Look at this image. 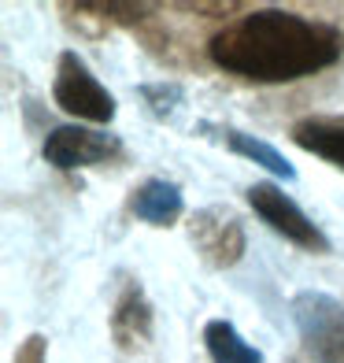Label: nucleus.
I'll return each mask as SVG.
<instances>
[{"label": "nucleus", "mask_w": 344, "mask_h": 363, "mask_svg": "<svg viewBox=\"0 0 344 363\" xmlns=\"http://www.w3.org/2000/svg\"><path fill=\"white\" fill-rule=\"evenodd\" d=\"M207 56L226 74L282 86V82H300L333 67L344 56V34L330 23L297 11L256 8L226 23L207 41Z\"/></svg>", "instance_id": "nucleus-1"}, {"label": "nucleus", "mask_w": 344, "mask_h": 363, "mask_svg": "<svg viewBox=\"0 0 344 363\" xmlns=\"http://www.w3.org/2000/svg\"><path fill=\"white\" fill-rule=\"evenodd\" d=\"M289 311L300 334L297 363H344V304L337 296L304 289L292 296Z\"/></svg>", "instance_id": "nucleus-2"}, {"label": "nucleus", "mask_w": 344, "mask_h": 363, "mask_svg": "<svg viewBox=\"0 0 344 363\" xmlns=\"http://www.w3.org/2000/svg\"><path fill=\"white\" fill-rule=\"evenodd\" d=\"M52 96L56 104L74 115V119H86V123H111L115 119V96L96 82V74L86 67V60L78 52H59L56 63V82H52Z\"/></svg>", "instance_id": "nucleus-3"}, {"label": "nucleus", "mask_w": 344, "mask_h": 363, "mask_svg": "<svg viewBox=\"0 0 344 363\" xmlns=\"http://www.w3.org/2000/svg\"><path fill=\"white\" fill-rule=\"evenodd\" d=\"M189 241L196 256H200L211 271H229L237 267L241 256H244V223L234 208L226 204H211L200 208L196 216L189 219Z\"/></svg>", "instance_id": "nucleus-4"}, {"label": "nucleus", "mask_w": 344, "mask_h": 363, "mask_svg": "<svg viewBox=\"0 0 344 363\" xmlns=\"http://www.w3.org/2000/svg\"><path fill=\"white\" fill-rule=\"evenodd\" d=\"M248 204H252L256 216L270 230H277L285 241L300 245L307 252H330V238H326L322 230L311 223L307 211L292 201L285 189H277L274 182H256V186H248Z\"/></svg>", "instance_id": "nucleus-5"}, {"label": "nucleus", "mask_w": 344, "mask_h": 363, "mask_svg": "<svg viewBox=\"0 0 344 363\" xmlns=\"http://www.w3.org/2000/svg\"><path fill=\"white\" fill-rule=\"evenodd\" d=\"M45 163H52L59 171H78V167H93V163H108L115 156H122V141L104 130H89V126H56L48 130V138L41 145Z\"/></svg>", "instance_id": "nucleus-6"}, {"label": "nucleus", "mask_w": 344, "mask_h": 363, "mask_svg": "<svg viewBox=\"0 0 344 363\" xmlns=\"http://www.w3.org/2000/svg\"><path fill=\"white\" fill-rule=\"evenodd\" d=\"M108 326H111V337H115V345H119L122 352H137V349H144V345L152 341L156 311H152V301H149V293H144L141 282L130 278V282L119 289Z\"/></svg>", "instance_id": "nucleus-7"}, {"label": "nucleus", "mask_w": 344, "mask_h": 363, "mask_svg": "<svg viewBox=\"0 0 344 363\" xmlns=\"http://www.w3.org/2000/svg\"><path fill=\"white\" fill-rule=\"evenodd\" d=\"M130 216L149 223V226H174L185 211V196H182V186L178 182H167V178H149L141 186L130 189Z\"/></svg>", "instance_id": "nucleus-8"}, {"label": "nucleus", "mask_w": 344, "mask_h": 363, "mask_svg": "<svg viewBox=\"0 0 344 363\" xmlns=\"http://www.w3.org/2000/svg\"><path fill=\"white\" fill-rule=\"evenodd\" d=\"M196 130H200L204 138H219L229 152H237V156H244V160L259 163L263 171H270V174H277V178H285V182L297 178V167H292V163L277 152L274 145L259 141L256 134H244V130H234V126H211V123H200Z\"/></svg>", "instance_id": "nucleus-9"}, {"label": "nucleus", "mask_w": 344, "mask_h": 363, "mask_svg": "<svg viewBox=\"0 0 344 363\" xmlns=\"http://www.w3.org/2000/svg\"><path fill=\"white\" fill-rule=\"evenodd\" d=\"M292 141L344 171V115H307L292 126Z\"/></svg>", "instance_id": "nucleus-10"}, {"label": "nucleus", "mask_w": 344, "mask_h": 363, "mask_svg": "<svg viewBox=\"0 0 344 363\" xmlns=\"http://www.w3.org/2000/svg\"><path fill=\"white\" fill-rule=\"evenodd\" d=\"M204 345L211 363H263V352L241 337V330L229 319H211L204 326Z\"/></svg>", "instance_id": "nucleus-11"}, {"label": "nucleus", "mask_w": 344, "mask_h": 363, "mask_svg": "<svg viewBox=\"0 0 344 363\" xmlns=\"http://www.w3.org/2000/svg\"><path fill=\"white\" fill-rule=\"evenodd\" d=\"M141 96L149 101V108L156 115H171L182 101V86H174V82H159V86H141Z\"/></svg>", "instance_id": "nucleus-12"}, {"label": "nucleus", "mask_w": 344, "mask_h": 363, "mask_svg": "<svg viewBox=\"0 0 344 363\" xmlns=\"http://www.w3.org/2000/svg\"><path fill=\"white\" fill-rule=\"evenodd\" d=\"M45 356H48L45 334H30V337L19 345V352H15V363H45Z\"/></svg>", "instance_id": "nucleus-13"}]
</instances>
